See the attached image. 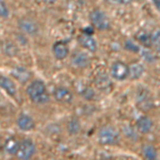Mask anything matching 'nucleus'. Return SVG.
<instances>
[{
  "label": "nucleus",
  "instance_id": "6e6552de",
  "mask_svg": "<svg viewBox=\"0 0 160 160\" xmlns=\"http://www.w3.org/2000/svg\"><path fill=\"white\" fill-rule=\"evenodd\" d=\"M16 124L19 129L24 131H29L34 128V121H33V118L30 115L26 114V113L19 114V117L17 118Z\"/></svg>",
  "mask_w": 160,
  "mask_h": 160
},
{
  "label": "nucleus",
  "instance_id": "f03ea898",
  "mask_svg": "<svg viewBox=\"0 0 160 160\" xmlns=\"http://www.w3.org/2000/svg\"><path fill=\"white\" fill-rule=\"evenodd\" d=\"M97 139L102 145H115L120 141V133L112 126H102L98 131Z\"/></svg>",
  "mask_w": 160,
  "mask_h": 160
},
{
  "label": "nucleus",
  "instance_id": "1a4fd4ad",
  "mask_svg": "<svg viewBox=\"0 0 160 160\" xmlns=\"http://www.w3.org/2000/svg\"><path fill=\"white\" fill-rule=\"evenodd\" d=\"M90 62L89 56L87 55L83 51H76L72 57V64L76 68H84L88 66Z\"/></svg>",
  "mask_w": 160,
  "mask_h": 160
},
{
  "label": "nucleus",
  "instance_id": "cd10ccee",
  "mask_svg": "<svg viewBox=\"0 0 160 160\" xmlns=\"http://www.w3.org/2000/svg\"><path fill=\"white\" fill-rule=\"evenodd\" d=\"M17 38H18V42H20L22 44H26L27 43V40L24 37H20V35H17Z\"/></svg>",
  "mask_w": 160,
  "mask_h": 160
},
{
  "label": "nucleus",
  "instance_id": "7ed1b4c3",
  "mask_svg": "<svg viewBox=\"0 0 160 160\" xmlns=\"http://www.w3.org/2000/svg\"><path fill=\"white\" fill-rule=\"evenodd\" d=\"M110 74L113 79L123 81L129 76V66L122 61H117L111 66Z\"/></svg>",
  "mask_w": 160,
  "mask_h": 160
},
{
  "label": "nucleus",
  "instance_id": "a211bd4d",
  "mask_svg": "<svg viewBox=\"0 0 160 160\" xmlns=\"http://www.w3.org/2000/svg\"><path fill=\"white\" fill-rule=\"evenodd\" d=\"M2 50H3L4 55H7L8 57H14L17 55L18 52V48L11 42H6L2 46Z\"/></svg>",
  "mask_w": 160,
  "mask_h": 160
},
{
  "label": "nucleus",
  "instance_id": "c85d7f7f",
  "mask_svg": "<svg viewBox=\"0 0 160 160\" xmlns=\"http://www.w3.org/2000/svg\"><path fill=\"white\" fill-rule=\"evenodd\" d=\"M153 1H154V3H155V6H156V8L160 11V0H153Z\"/></svg>",
  "mask_w": 160,
  "mask_h": 160
},
{
  "label": "nucleus",
  "instance_id": "bb28decb",
  "mask_svg": "<svg viewBox=\"0 0 160 160\" xmlns=\"http://www.w3.org/2000/svg\"><path fill=\"white\" fill-rule=\"evenodd\" d=\"M107 2H109L110 4H124L128 1V0H106Z\"/></svg>",
  "mask_w": 160,
  "mask_h": 160
},
{
  "label": "nucleus",
  "instance_id": "9b49d317",
  "mask_svg": "<svg viewBox=\"0 0 160 160\" xmlns=\"http://www.w3.org/2000/svg\"><path fill=\"white\" fill-rule=\"evenodd\" d=\"M78 43L82 46L83 48H86L87 50L91 51V52H95L97 49V44L95 42V40L92 37H90L89 34H82L78 38Z\"/></svg>",
  "mask_w": 160,
  "mask_h": 160
},
{
  "label": "nucleus",
  "instance_id": "393cba45",
  "mask_svg": "<svg viewBox=\"0 0 160 160\" xmlns=\"http://www.w3.org/2000/svg\"><path fill=\"white\" fill-rule=\"evenodd\" d=\"M125 47L127 48L128 50H130V51H135V52H137V51H139L138 46L135 45V44L131 42V41H127V42H126Z\"/></svg>",
  "mask_w": 160,
  "mask_h": 160
},
{
  "label": "nucleus",
  "instance_id": "9d476101",
  "mask_svg": "<svg viewBox=\"0 0 160 160\" xmlns=\"http://www.w3.org/2000/svg\"><path fill=\"white\" fill-rule=\"evenodd\" d=\"M137 102L142 110H148L152 107V99L146 90H140L137 94Z\"/></svg>",
  "mask_w": 160,
  "mask_h": 160
},
{
  "label": "nucleus",
  "instance_id": "412c9836",
  "mask_svg": "<svg viewBox=\"0 0 160 160\" xmlns=\"http://www.w3.org/2000/svg\"><path fill=\"white\" fill-rule=\"evenodd\" d=\"M136 38L139 42H141V44H143V45H145V46H149L152 44V35L149 37L148 33H145L144 31H140V32L137 34Z\"/></svg>",
  "mask_w": 160,
  "mask_h": 160
},
{
  "label": "nucleus",
  "instance_id": "b1692460",
  "mask_svg": "<svg viewBox=\"0 0 160 160\" xmlns=\"http://www.w3.org/2000/svg\"><path fill=\"white\" fill-rule=\"evenodd\" d=\"M0 14H1V17H3V18L9 16V10H8L7 4L3 1H1V3H0Z\"/></svg>",
  "mask_w": 160,
  "mask_h": 160
},
{
  "label": "nucleus",
  "instance_id": "6ab92c4d",
  "mask_svg": "<svg viewBox=\"0 0 160 160\" xmlns=\"http://www.w3.org/2000/svg\"><path fill=\"white\" fill-rule=\"evenodd\" d=\"M143 156L145 157L146 159H149V160L156 159L157 158L156 148H155L153 145H151V144H146V145H144V148H143Z\"/></svg>",
  "mask_w": 160,
  "mask_h": 160
},
{
  "label": "nucleus",
  "instance_id": "a878e982",
  "mask_svg": "<svg viewBox=\"0 0 160 160\" xmlns=\"http://www.w3.org/2000/svg\"><path fill=\"white\" fill-rule=\"evenodd\" d=\"M82 95H83V97L86 99H91L93 96H94V92L92 91L91 89H86L83 92H82Z\"/></svg>",
  "mask_w": 160,
  "mask_h": 160
},
{
  "label": "nucleus",
  "instance_id": "4468645a",
  "mask_svg": "<svg viewBox=\"0 0 160 160\" xmlns=\"http://www.w3.org/2000/svg\"><path fill=\"white\" fill-rule=\"evenodd\" d=\"M144 65L141 62H133L132 64L129 66V77L130 79L137 80L139 78H141L142 75L144 74Z\"/></svg>",
  "mask_w": 160,
  "mask_h": 160
},
{
  "label": "nucleus",
  "instance_id": "f257e3e1",
  "mask_svg": "<svg viewBox=\"0 0 160 160\" xmlns=\"http://www.w3.org/2000/svg\"><path fill=\"white\" fill-rule=\"evenodd\" d=\"M27 94L29 98L35 104H46L49 100L47 89L45 84L41 80H34L27 88Z\"/></svg>",
  "mask_w": 160,
  "mask_h": 160
},
{
  "label": "nucleus",
  "instance_id": "423d86ee",
  "mask_svg": "<svg viewBox=\"0 0 160 160\" xmlns=\"http://www.w3.org/2000/svg\"><path fill=\"white\" fill-rule=\"evenodd\" d=\"M19 29L22 31L26 34L29 35H35L38 32V25L35 20H33L32 18L29 17H25L22 18L18 22Z\"/></svg>",
  "mask_w": 160,
  "mask_h": 160
},
{
  "label": "nucleus",
  "instance_id": "f8f14e48",
  "mask_svg": "<svg viewBox=\"0 0 160 160\" xmlns=\"http://www.w3.org/2000/svg\"><path fill=\"white\" fill-rule=\"evenodd\" d=\"M0 84H1L2 89H3L10 96H15V95H16V92H17L16 86H15V83L10 78H8V77L2 75V76L0 77Z\"/></svg>",
  "mask_w": 160,
  "mask_h": 160
},
{
  "label": "nucleus",
  "instance_id": "2eb2a0df",
  "mask_svg": "<svg viewBox=\"0 0 160 160\" xmlns=\"http://www.w3.org/2000/svg\"><path fill=\"white\" fill-rule=\"evenodd\" d=\"M52 51H53V55H55L56 59H58V60H63V59H65L66 57L68 56V46L62 42L56 43L55 45H53Z\"/></svg>",
  "mask_w": 160,
  "mask_h": 160
},
{
  "label": "nucleus",
  "instance_id": "aec40b11",
  "mask_svg": "<svg viewBox=\"0 0 160 160\" xmlns=\"http://www.w3.org/2000/svg\"><path fill=\"white\" fill-rule=\"evenodd\" d=\"M80 130V123L77 118H72L68 123V131L69 135H76Z\"/></svg>",
  "mask_w": 160,
  "mask_h": 160
},
{
  "label": "nucleus",
  "instance_id": "39448f33",
  "mask_svg": "<svg viewBox=\"0 0 160 160\" xmlns=\"http://www.w3.org/2000/svg\"><path fill=\"white\" fill-rule=\"evenodd\" d=\"M90 20L93 26L99 30H105L109 28V19L105 15V13L98 9H95L90 13Z\"/></svg>",
  "mask_w": 160,
  "mask_h": 160
},
{
  "label": "nucleus",
  "instance_id": "ddd939ff",
  "mask_svg": "<svg viewBox=\"0 0 160 160\" xmlns=\"http://www.w3.org/2000/svg\"><path fill=\"white\" fill-rule=\"evenodd\" d=\"M136 125L140 132L148 133L151 131L152 127H153V122H152V120L148 117H145V115H144V117H141L140 118H138Z\"/></svg>",
  "mask_w": 160,
  "mask_h": 160
},
{
  "label": "nucleus",
  "instance_id": "20e7f679",
  "mask_svg": "<svg viewBox=\"0 0 160 160\" xmlns=\"http://www.w3.org/2000/svg\"><path fill=\"white\" fill-rule=\"evenodd\" d=\"M35 154V146L34 143L29 139H25V140L20 141L18 152H17L16 156L18 159H30L33 155Z\"/></svg>",
  "mask_w": 160,
  "mask_h": 160
},
{
  "label": "nucleus",
  "instance_id": "dca6fc26",
  "mask_svg": "<svg viewBox=\"0 0 160 160\" xmlns=\"http://www.w3.org/2000/svg\"><path fill=\"white\" fill-rule=\"evenodd\" d=\"M19 143L15 138H11L7 139L6 142H4V145H3V149L7 154L9 155H16L17 152H18V148H19Z\"/></svg>",
  "mask_w": 160,
  "mask_h": 160
},
{
  "label": "nucleus",
  "instance_id": "c756f323",
  "mask_svg": "<svg viewBox=\"0 0 160 160\" xmlns=\"http://www.w3.org/2000/svg\"><path fill=\"white\" fill-rule=\"evenodd\" d=\"M45 3H53V2H56L57 0H43Z\"/></svg>",
  "mask_w": 160,
  "mask_h": 160
},
{
  "label": "nucleus",
  "instance_id": "4be33fe9",
  "mask_svg": "<svg viewBox=\"0 0 160 160\" xmlns=\"http://www.w3.org/2000/svg\"><path fill=\"white\" fill-rule=\"evenodd\" d=\"M95 84H96V87L99 88L100 90H106L107 87L110 86V80L106 76H99L95 80Z\"/></svg>",
  "mask_w": 160,
  "mask_h": 160
},
{
  "label": "nucleus",
  "instance_id": "5701e85b",
  "mask_svg": "<svg viewBox=\"0 0 160 160\" xmlns=\"http://www.w3.org/2000/svg\"><path fill=\"white\" fill-rule=\"evenodd\" d=\"M152 45L154 46L155 50L160 52V29L155 30L152 34Z\"/></svg>",
  "mask_w": 160,
  "mask_h": 160
},
{
  "label": "nucleus",
  "instance_id": "f3484780",
  "mask_svg": "<svg viewBox=\"0 0 160 160\" xmlns=\"http://www.w3.org/2000/svg\"><path fill=\"white\" fill-rule=\"evenodd\" d=\"M12 75L14 76L15 79L18 80L20 82L28 81L31 77V73L25 68H15L12 71Z\"/></svg>",
  "mask_w": 160,
  "mask_h": 160
},
{
  "label": "nucleus",
  "instance_id": "0eeeda50",
  "mask_svg": "<svg viewBox=\"0 0 160 160\" xmlns=\"http://www.w3.org/2000/svg\"><path fill=\"white\" fill-rule=\"evenodd\" d=\"M52 96L58 102L61 104H69L73 100V94L68 89L64 87H57L52 92Z\"/></svg>",
  "mask_w": 160,
  "mask_h": 160
}]
</instances>
